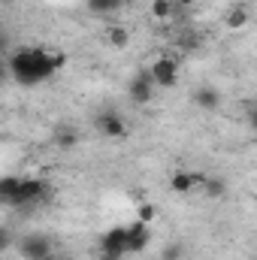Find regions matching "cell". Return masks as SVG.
I'll return each mask as SVG.
<instances>
[{
	"label": "cell",
	"instance_id": "obj_2",
	"mask_svg": "<svg viewBox=\"0 0 257 260\" xmlns=\"http://www.w3.org/2000/svg\"><path fill=\"white\" fill-rule=\"evenodd\" d=\"M145 70L151 73L157 88H176L179 85V58H173V55H154Z\"/></svg>",
	"mask_w": 257,
	"mask_h": 260
},
{
	"label": "cell",
	"instance_id": "obj_10",
	"mask_svg": "<svg viewBox=\"0 0 257 260\" xmlns=\"http://www.w3.org/2000/svg\"><path fill=\"white\" fill-rule=\"evenodd\" d=\"M248 21H251L248 3H233V6L227 9V15H224V27H227V30H242Z\"/></svg>",
	"mask_w": 257,
	"mask_h": 260
},
{
	"label": "cell",
	"instance_id": "obj_3",
	"mask_svg": "<svg viewBox=\"0 0 257 260\" xmlns=\"http://www.w3.org/2000/svg\"><path fill=\"white\" fill-rule=\"evenodd\" d=\"M55 254V245L46 233H27L21 242H18V257L21 260H43Z\"/></svg>",
	"mask_w": 257,
	"mask_h": 260
},
{
	"label": "cell",
	"instance_id": "obj_4",
	"mask_svg": "<svg viewBox=\"0 0 257 260\" xmlns=\"http://www.w3.org/2000/svg\"><path fill=\"white\" fill-rule=\"evenodd\" d=\"M130 254L127 227H112L100 236V257H124Z\"/></svg>",
	"mask_w": 257,
	"mask_h": 260
},
{
	"label": "cell",
	"instance_id": "obj_18",
	"mask_svg": "<svg viewBox=\"0 0 257 260\" xmlns=\"http://www.w3.org/2000/svg\"><path fill=\"white\" fill-rule=\"evenodd\" d=\"M182 257H185V248H182L179 242L164 245V251H160V260H182Z\"/></svg>",
	"mask_w": 257,
	"mask_h": 260
},
{
	"label": "cell",
	"instance_id": "obj_23",
	"mask_svg": "<svg viewBox=\"0 0 257 260\" xmlns=\"http://www.w3.org/2000/svg\"><path fill=\"white\" fill-rule=\"evenodd\" d=\"M43 260H58V257H55V254H49V257H43Z\"/></svg>",
	"mask_w": 257,
	"mask_h": 260
},
{
	"label": "cell",
	"instance_id": "obj_14",
	"mask_svg": "<svg viewBox=\"0 0 257 260\" xmlns=\"http://www.w3.org/2000/svg\"><path fill=\"white\" fill-rule=\"evenodd\" d=\"M18 188H21V179L6 176V179L0 182V200H3L6 206H12V209H15V203H18Z\"/></svg>",
	"mask_w": 257,
	"mask_h": 260
},
{
	"label": "cell",
	"instance_id": "obj_16",
	"mask_svg": "<svg viewBox=\"0 0 257 260\" xmlns=\"http://www.w3.org/2000/svg\"><path fill=\"white\" fill-rule=\"evenodd\" d=\"M136 218H139V221H145V224L151 227V224H154V218H157V209H154L151 203H139V206H136Z\"/></svg>",
	"mask_w": 257,
	"mask_h": 260
},
{
	"label": "cell",
	"instance_id": "obj_8",
	"mask_svg": "<svg viewBox=\"0 0 257 260\" xmlns=\"http://www.w3.org/2000/svg\"><path fill=\"white\" fill-rule=\"evenodd\" d=\"M127 242H130V254H139V251L148 248V242H151V230H148L145 221L136 218L133 224H127Z\"/></svg>",
	"mask_w": 257,
	"mask_h": 260
},
{
	"label": "cell",
	"instance_id": "obj_17",
	"mask_svg": "<svg viewBox=\"0 0 257 260\" xmlns=\"http://www.w3.org/2000/svg\"><path fill=\"white\" fill-rule=\"evenodd\" d=\"M200 46H203V37H200L197 30H188V34L182 37V49H185V52H197Z\"/></svg>",
	"mask_w": 257,
	"mask_h": 260
},
{
	"label": "cell",
	"instance_id": "obj_1",
	"mask_svg": "<svg viewBox=\"0 0 257 260\" xmlns=\"http://www.w3.org/2000/svg\"><path fill=\"white\" fill-rule=\"evenodd\" d=\"M64 64H67V55L58 52V49H18L9 58V73L21 85H40L43 79H49Z\"/></svg>",
	"mask_w": 257,
	"mask_h": 260
},
{
	"label": "cell",
	"instance_id": "obj_11",
	"mask_svg": "<svg viewBox=\"0 0 257 260\" xmlns=\"http://www.w3.org/2000/svg\"><path fill=\"white\" fill-rule=\"evenodd\" d=\"M176 0H151V6H148V15H151V21L154 24H173V18H176Z\"/></svg>",
	"mask_w": 257,
	"mask_h": 260
},
{
	"label": "cell",
	"instance_id": "obj_20",
	"mask_svg": "<svg viewBox=\"0 0 257 260\" xmlns=\"http://www.w3.org/2000/svg\"><path fill=\"white\" fill-rule=\"evenodd\" d=\"M245 118H248L251 130H257V103H245Z\"/></svg>",
	"mask_w": 257,
	"mask_h": 260
},
{
	"label": "cell",
	"instance_id": "obj_19",
	"mask_svg": "<svg viewBox=\"0 0 257 260\" xmlns=\"http://www.w3.org/2000/svg\"><path fill=\"white\" fill-rule=\"evenodd\" d=\"M118 3L121 0H88V6L94 12H112V9H118Z\"/></svg>",
	"mask_w": 257,
	"mask_h": 260
},
{
	"label": "cell",
	"instance_id": "obj_6",
	"mask_svg": "<svg viewBox=\"0 0 257 260\" xmlns=\"http://www.w3.org/2000/svg\"><path fill=\"white\" fill-rule=\"evenodd\" d=\"M94 124H97V130H100L106 139H124V136H127V121H124L121 112H115V109H103V112L94 118Z\"/></svg>",
	"mask_w": 257,
	"mask_h": 260
},
{
	"label": "cell",
	"instance_id": "obj_13",
	"mask_svg": "<svg viewBox=\"0 0 257 260\" xmlns=\"http://www.w3.org/2000/svg\"><path fill=\"white\" fill-rule=\"evenodd\" d=\"M203 197H209V200H224L227 197V179L224 176H206V182H203Z\"/></svg>",
	"mask_w": 257,
	"mask_h": 260
},
{
	"label": "cell",
	"instance_id": "obj_5",
	"mask_svg": "<svg viewBox=\"0 0 257 260\" xmlns=\"http://www.w3.org/2000/svg\"><path fill=\"white\" fill-rule=\"evenodd\" d=\"M154 79H151V73L142 67L133 79H130V85H127V94H130V100L136 103V106H145V103H151V97H154Z\"/></svg>",
	"mask_w": 257,
	"mask_h": 260
},
{
	"label": "cell",
	"instance_id": "obj_15",
	"mask_svg": "<svg viewBox=\"0 0 257 260\" xmlns=\"http://www.w3.org/2000/svg\"><path fill=\"white\" fill-rule=\"evenodd\" d=\"M52 139H55V145L58 148H73L76 142H79V133H76V127H70V124H61V127H55V133H52Z\"/></svg>",
	"mask_w": 257,
	"mask_h": 260
},
{
	"label": "cell",
	"instance_id": "obj_12",
	"mask_svg": "<svg viewBox=\"0 0 257 260\" xmlns=\"http://www.w3.org/2000/svg\"><path fill=\"white\" fill-rule=\"evenodd\" d=\"M103 37H106V43H109L112 49H127L130 46V27L127 24H109V27L103 30Z\"/></svg>",
	"mask_w": 257,
	"mask_h": 260
},
{
	"label": "cell",
	"instance_id": "obj_24",
	"mask_svg": "<svg viewBox=\"0 0 257 260\" xmlns=\"http://www.w3.org/2000/svg\"><path fill=\"white\" fill-rule=\"evenodd\" d=\"M251 260H257V254H254V257H251Z\"/></svg>",
	"mask_w": 257,
	"mask_h": 260
},
{
	"label": "cell",
	"instance_id": "obj_21",
	"mask_svg": "<svg viewBox=\"0 0 257 260\" xmlns=\"http://www.w3.org/2000/svg\"><path fill=\"white\" fill-rule=\"evenodd\" d=\"M194 3H197V0H176V6H182V9H191Z\"/></svg>",
	"mask_w": 257,
	"mask_h": 260
},
{
	"label": "cell",
	"instance_id": "obj_22",
	"mask_svg": "<svg viewBox=\"0 0 257 260\" xmlns=\"http://www.w3.org/2000/svg\"><path fill=\"white\" fill-rule=\"evenodd\" d=\"M100 260H124V257H100Z\"/></svg>",
	"mask_w": 257,
	"mask_h": 260
},
{
	"label": "cell",
	"instance_id": "obj_9",
	"mask_svg": "<svg viewBox=\"0 0 257 260\" xmlns=\"http://www.w3.org/2000/svg\"><path fill=\"white\" fill-rule=\"evenodd\" d=\"M191 100H194V106L203 109V112H215V109L221 106V94H218V88H212V85H200L191 94Z\"/></svg>",
	"mask_w": 257,
	"mask_h": 260
},
{
	"label": "cell",
	"instance_id": "obj_7",
	"mask_svg": "<svg viewBox=\"0 0 257 260\" xmlns=\"http://www.w3.org/2000/svg\"><path fill=\"white\" fill-rule=\"evenodd\" d=\"M206 182V173H197V170H176L170 176V191L173 194H191V191H200Z\"/></svg>",
	"mask_w": 257,
	"mask_h": 260
}]
</instances>
